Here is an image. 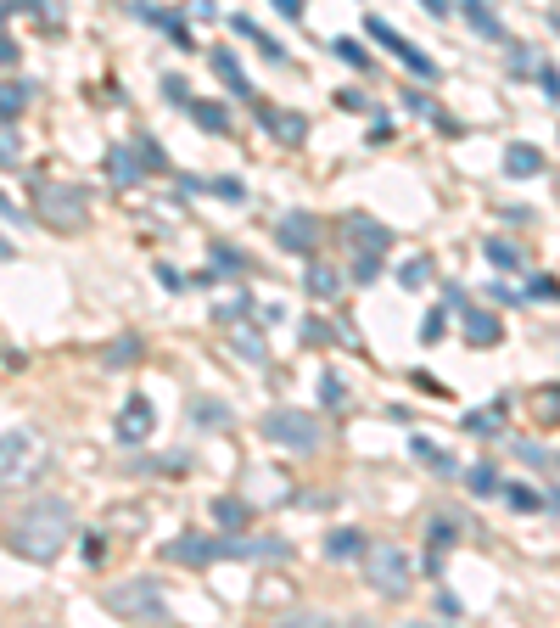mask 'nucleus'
Segmentation results:
<instances>
[{
    "instance_id": "37998d69",
    "label": "nucleus",
    "mask_w": 560,
    "mask_h": 628,
    "mask_svg": "<svg viewBox=\"0 0 560 628\" xmlns=\"http://www.w3.org/2000/svg\"><path fill=\"white\" fill-rule=\"evenodd\" d=\"M538 79H544V96L560 101V73H555V68H538Z\"/></svg>"
},
{
    "instance_id": "6e6552de",
    "label": "nucleus",
    "mask_w": 560,
    "mask_h": 628,
    "mask_svg": "<svg viewBox=\"0 0 560 628\" xmlns=\"http://www.w3.org/2000/svg\"><path fill=\"white\" fill-rule=\"evenodd\" d=\"M364 34H370V40H381V45H387V51H392V57H404L409 68L420 73V79H437V62L426 57V51H415V45H409V40H404V34H398V29H387L381 17H364Z\"/></svg>"
},
{
    "instance_id": "aec40b11",
    "label": "nucleus",
    "mask_w": 560,
    "mask_h": 628,
    "mask_svg": "<svg viewBox=\"0 0 560 628\" xmlns=\"http://www.w3.org/2000/svg\"><path fill=\"white\" fill-rule=\"evenodd\" d=\"M230 348H236V359H247V365H269V343H264V331L236 326V331H230Z\"/></svg>"
},
{
    "instance_id": "5701e85b",
    "label": "nucleus",
    "mask_w": 560,
    "mask_h": 628,
    "mask_svg": "<svg viewBox=\"0 0 560 628\" xmlns=\"http://www.w3.org/2000/svg\"><path fill=\"white\" fill-rule=\"evenodd\" d=\"M191 118L202 129H213V135H230V113H224L219 101H191Z\"/></svg>"
},
{
    "instance_id": "4be33fe9",
    "label": "nucleus",
    "mask_w": 560,
    "mask_h": 628,
    "mask_svg": "<svg viewBox=\"0 0 560 628\" xmlns=\"http://www.w3.org/2000/svg\"><path fill=\"white\" fill-rule=\"evenodd\" d=\"M213 68H219V79H224V85H230V96H252L247 73L236 68V57H230V51H224V45H219V51H213Z\"/></svg>"
},
{
    "instance_id": "0eeeda50",
    "label": "nucleus",
    "mask_w": 560,
    "mask_h": 628,
    "mask_svg": "<svg viewBox=\"0 0 560 628\" xmlns=\"http://www.w3.org/2000/svg\"><path fill=\"white\" fill-rule=\"evenodd\" d=\"M152 432H157V410H152V399H146V393H129L124 410H118V421H112V438L135 449V443H146Z\"/></svg>"
},
{
    "instance_id": "79ce46f5",
    "label": "nucleus",
    "mask_w": 560,
    "mask_h": 628,
    "mask_svg": "<svg viewBox=\"0 0 560 628\" xmlns=\"http://www.w3.org/2000/svg\"><path fill=\"white\" fill-rule=\"evenodd\" d=\"M527 292H532V298H560V286H555V281H549V275H538V281H532V286H527Z\"/></svg>"
},
{
    "instance_id": "9b49d317",
    "label": "nucleus",
    "mask_w": 560,
    "mask_h": 628,
    "mask_svg": "<svg viewBox=\"0 0 560 628\" xmlns=\"http://www.w3.org/2000/svg\"><path fill=\"white\" fill-rule=\"evenodd\" d=\"M168 561H185V567H208V561L224 556V539H202V533H185V539L163 544Z\"/></svg>"
},
{
    "instance_id": "cd10ccee",
    "label": "nucleus",
    "mask_w": 560,
    "mask_h": 628,
    "mask_svg": "<svg viewBox=\"0 0 560 628\" xmlns=\"http://www.w3.org/2000/svg\"><path fill=\"white\" fill-rule=\"evenodd\" d=\"M320 399H325V410H348V382L336 371H325L320 376Z\"/></svg>"
},
{
    "instance_id": "7c9ffc66",
    "label": "nucleus",
    "mask_w": 560,
    "mask_h": 628,
    "mask_svg": "<svg viewBox=\"0 0 560 628\" xmlns=\"http://www.w3.org/2000/svg\"><path fill=\"white\" fill-rule=\"evenodd\" d=\"M488 258L499 264V270H521V264H527V258L516 253V247L504 242V236H493V242H488Z\"/></svg>"
},
{
    "instance_id": "b1692460",
    "label": "nucleus",
    "mask_w": 560,
    "mask_h": 628,
    "mask_svg": "<svg viewBox=\"0 0 560 628\" xmlns=\"http://www.w3.org/2000/svg\"><path fill=\"white\" fill-rule=\"evenodd\" d=\"M28 107V85L23 79H6V90H0V113H6V124H17Z\"/></svg>"
},
{
    "instance_id": "c756f323",
    "label": "nucleus",
    "mask_w": 560,
    "mask_h": 628,
    "mask_svg": "<svg viewBox=\"0 0 560 628\" xmlns=\"http://www.w3.org/2000/svg\"><path fill=\"white\" fill-rule=\"evenodd\" d=\"M532 410H538V421L555 427L560 421V387H538V393H532Z\"/></svg>"
},
{
    "instance_id": "1a4fd4ad",
    "label": "nucleus",
    "mask_w": 560,
    "mask_h": 628,
    "mask_svg": "<svg viewBox=\"0 0 560 628\" xmlns=\"http://www.w3.org/2000/svg\"><path fill=\"white\" fill-rule=\"evenodd\" d=\"M258 124H264L280 146H303V135H308V118L286 113V107H275V101H258Z\"/></svg>"
},
{
    "instance_id": "2eb2a0df",
    "label": "nucleus",
    "mask_w": 560,
    "mask_h": 628,
    "mask_svg": "<svg viewBox=\"0 0 560 628\" xmlns=\"http://www.w3.org/2000/svg\"><path fill=\"white\" fill-rule=\"evenodd\" d=\"M140 169H146V157L129 152V146H112L107 152V174H112V186H135Z\"/></svg>"
},
{
    "instance_id": "f257e3e1",
    "label": "nucleus",
    "mask_w": 560,
    "mask_h": 628,
    "mask_svg": "<svg viewBox=\"0 0 560 628\" xmlns=\"http://www.w3.org/2000/svg\"><path fill=\"white\" fill-rule=\"evenodd\" d=\"M68 539H73V511L62 500L28 505L23 516H12V528H6V550L23 561H56L68 550Z\"/></svg>"
},
{
    "instance_id": "f3484780",
    "label": "nucleus",
    "mask_w": 560,
    "mask_h": 628,
    "mask_svg": "<svg viewBox=\"0 0 560 628\" xmlns=\"http://www.w3.org/2000/svg\"><path fill=\"white\" fill-rule=\"evenodd\" d=\"M342 286H348L342 270H331V264H308V292H314L320 303H336L342 298Z\"/></svg>"
},
{
    "instance_id": "bb28decb",
    "label": "nucleus",
    "mask_w": 560,
    "mask_h": 628,
    "mask_svg": "<svg viewBox=\"0 0 560 628\" xmlns=\"http://www.w3.org/2000/svg\"><path fill=\"white\" fill-rule=\"evenodd\" d=\"M409 449H415V460H426L432 471H454V460L437 449V438H409Z\"/></svg>"
},
{
    "instance_id": "a878e982",
    "label": "nucleus",
    "mask_w": 560,
    "mask_h": 628,
    "mask_svg": "<svg viewBox=\"0 0 560 628\" xmlns=\"http://www.w3.org/2000/svg\"><path fill=\"white\" fill-rule=\"evenodd\" d=\"M465 483H471V494H482V500H488V494H499V471H493L488 460H476V466L465 471Z\"/></svg>"
},
{
    "instance_id": "f704fd0d",
    "label": "nucleus",
    "mask_w": 560,
    "mask_h": 628,
    "mask_svg": "<svg viewBox=\"0 0 560 628\" xmlns=\"http://www.w3.org/2000/svg\"><path fill=\"white\" fill-rule=\"evenodd\" d=\"M0 157H6V169H17V157H23V146H17V124L0 129Z\"/></svg>"
},
{
    "instance_id": "ddd939ff",
    "label": "nucleus",
    "mask_w": 560,
    "mask_h": 628,
    "mask_svg": "<svg viewBox=\"0 0 560 628\" xmlns=\"http://www.w3.org/2000/svg\"><path fill=\"white\" fill-rule=\"evenodd\" d=\"M460 314H465V343L471 348H493L504 337L499 314H488V309H460Z\"/></svg>"
},
{
    "instance_id": "49530a36",
    "label": "nucleus",
    "mask_w": 560,
    "mask_h": 628,
    "mask_svg": "<svg viewBox=\"0 0 560 628\" xmlns=\"http://www.w3.org/2000/svg\"><path fill=\"white\" fill-rule=\"evenodd\" d=\"M420 6H426L432 17H443V12H448V0H420Z\"/></svg>"
},
{
    "instance_id": "e433bc0d",
    "label": "nucleus",
    "mask_w": 560,
    "mask_h": 628,
    "mask_svg": "<svg viewBox=\"0 0 560 628\" xmlns=\"http://www.w3.org/2000/svg\"><path fill=\"white\" fill-rule=\"evenodd\" d=\"M381 275V253H359L353 258V281H376Z\"/></svg>"
},
{
    "instance_id": "20e7f679",
    "label": "nucleus",
    "mask_w": 560,
    "mask_h": 628,
    "mask_svg": "<svg viewBox=\"0 0 560 628\" xmlns=\"http://www.w3.org/2000/svg\"><path fill=\"white\" fill-rule=\"evenodd\" d=\"M107 606L129 623H163L168 617V600L157 589V578H124V584L107 589Z\"/></svg>"
},
{
    "instance_id": "f8f14e48",
    "label": "nucleus",
    "mask_w": 560,
    "mask_h": 628,
    "mask_svg": "<svg viewBox=\"0 0 560 628\" xmlns=\"http://www.w3.org/2000/svg\"><path fill=\"white\" fill-rule=\"evenodd\" d=\"M280 247H292V253H314V247H320V225H314V214H286L280 219Z\"/></svg>"
},
{
    "instance_id": "a18cd8bd",
    "label": "nucleus",
    "mask_w": 560,
    "mask_h": 628,
    "mask_svg": "<svg viewBox=\"0 0 560 628\" xmlns=\"http://www.w3.org/2000/svg\"><path fill=\"white\" fill-rule=\"evenodd\" d=\"M275 12H280V17H292V23H297V17H303V0H275Z\"/></svg>"
},
{
    "instance_id": "de8ad7c7",
    "label": "nucleus",
    "mask_w": 560,
    "mask_h": 628,
    "mask_svg": "<svg viewBox=\"0 0 560 628\" xmlns=\"http://www.w3.org/2000/svg\"><path fill=\"white\" fill-rule=\"evenodd\" d=\"M12 6H17V0H6V12H12ZM23 6H34V12H40V6H45V0H23Z\"/></svg>"
},
{
    "instance_id": "423d86ee",
    "label": "nucleus",
    "mask_w": 560,
    "mask_h": 628,
    "mask_svg": "<svg viewBox=\"0 0 560 628\" xmlns=\"http://www.w3.org/2000/svg\"><path fill=\"white\" fill-rule=\"evenodd\" d=\"M40 219L51 230H84L90 197H84L79 186H40Z\"/></svg>"
},
{
    "instance_id": "393cba45",
    "label": "nucleus",
    "mask_w": 560,
    "mask_h": 628,
    "mask_svg": "<svg viewBox=\"0 0 560 628\" xmlns=\"http://www.w3.org/2000/svg\"><path fill=\"white\" fill-rule=\"evenodd\" d=\"M135 359H140V343H135V337H124V343H112L107 354H101V365H107V371H129Z\"/></svg>"
},
{
    "instance_id": "dca6fc26",
    "label": "nucleus",
    "mask_w": 560,
    "mask_h": 628,
    "mask_svg": "<svg viewBox=\"0 0 560 628\" xmlns=\"http://www.w3.org/2000/svg\"><path fill=\"white\" fill-rule=\"evenodd\" d=\"M504 169L516 174V180H538V174H544V152L527 146V141H516L510 152H504Z\"/></svg>"
},
{
    "instance_id": "a19ab883",
    "label": "nucleus",
    "mask_w": 560,
    "mask_h": 628,
    "mask_svg": "<svg viewBox=\"0 0 560 628\" xmlns=\"http://www.w3.org/2000/svg\"><path fill=\"white\" fill-rule=\"evenodd\" d=\"M392 141V118H376V124H370V146H387Z\"/></svg>"
},
{
    "instance_id": "c03bdc74",
    "label": "nucleus",
    "mask_w": 560,
    "mask_h": 628,
    "mask_svg": "<svg viewBox=\"0 0 560 628\" xmlns=\"http://www.w3.org/2000/svg\"><path fill=\"white\" fill-rule=\"evenodd\" d=\"M163 90H168V101H185V79H180V73H168Z\"/></svg>"
},
{
    "instance_id": "412c9836",
    "label": "nucleus",
    "mask_w": 560,
    "mask_h": 628,
    "mask_svg": "<svg viewBox=\"0 0 560 628\" xmlns=\"http://www.w3.org/2000/svg\"><path fill=\"white\" fill-rule=\"evenodd\" d=\"M230 29H236V34H241V40H252V45H258V51H264V57H269V62H286V51H280V40H269V34H264V29H258V23H252V17H247V12H236V17H230Z\"/></svg>"
},
{
    "instance_id": "4c0bfd02",
    "label": "nucleus",
    "mask_w": 560,
    "mask_h": 628,
    "mask_svg": "<svg viewBox=\"0 0 560 628\" xmlns=\"http://www.w3.org/2000/svg\"><path fill=\"white\" fill-rule=\"evenodd\" d=\"M331 51H336V57H342V62H348V68H364V62H370V57H364V51H359V45H353V40H342V34H336V40H331Z\"/></svg>"
},
{
    "instance_id": "72a5a7b5",
    "label": "nucleus",
    "mask_w": 560,
    "mask_h": 628,
    "mask_svg": "<svg viewBox=\"0 0 560 628\" xmlns=\"http://www.w3.org/2000/svg\"><path fill=\"white\" fill-rule=\"evenodd\" d=\"M426 533H432L437 550H448V544L460 539V533H454V516H432V528H426Z\"/></svg>"
},
{
    "instance_id": "9d476101",
    "label": "nucleus",
    "mask_w": 560,
    "mask_h": 628,
    "mask_svg": "<svg viewBox=\"0 0 560 628\" xmlns=\"http://www.w3.org/2000/svg\"><path fill=\"white\" fill-rule=\"evenodd\" d=\"M342 236H348L359 253H387L392 247V230L381 225V219H370V214H348L342 219Z\"/></svg>"
},
{
    "instance_id": "473e14b6",
    "label": "nucleus",
    "mask_w": 560,
    "mask_h": 628,
    "mask_svg": "<svg viewBox=\"0 0 560 628\" xmlns=\"http://www.w3.org/2000/svg\"><path fill=\"white\" fill-rule=\"evenodd\" d=\"M135 152H140V157H146V169H152V174H163V169H168V157H163V146H157V141H146V135H140V141H135Z\"/></svg>"
},
{
    "instance_id": "6ab92c4d",
    "label": "nucleus",
    "mask_w": 560,
    "mask_h": 628,
    "mask_svg": "<svg viewBox=\"0 0 560 628\" xmlns=\"http://www.w3.org/2000/svg\"><path fill=\"white\" fill-rule=\"evenodd\" d=\"M460 12H465V23H471L482 40H504V23L493 17V6L488 0H460Z\"/></svg>"
},
{
    "instance_id": "39448f33",
    "label": "nucleus",
    "mask_w": 560,
    "mask_h": 628,
    "mask_svg": "<svg viewBox=\"0 0 560 628\" xmlns=\"http://www.w3.org/2000/svg\"><path fill=\"white\" fill-rule=\"evenodd\" d=\"M264 438L280 443V449H292V455H314L325 443V427H320V415H308V410H269Z\"/></svg>"
},
{
    "instance_id": "7ed1b4c3",
    "label": "nucleus",
    "mask_w": 560,
    "mask_h": 628,
    "mask_svg": "<svg viewBox=\"0 0 560 628\" xmlns=\"http://www.w3.org/2000/svg\"><path fill=\"white\" fill-rule=\"evenodd\" d=\"M364 572H370V589L381 600H404L415 589V567H409V556L398 544H370L364 550Z\"/></svg>"
},
{
    "instance_id": "ea45409f",
    "label": "nucleus",
    "mask_w": 560,
    "mask_h": 628,
    "mask_svg": "<svg viewBox=\"0 0 560 628\" xmlns=\"http://www.w3.org/2000/svg\"><path fill=\"white\" fill-rule=\"evenodd\" d=\"M437 337H443V314H426L420 320V343H437Z\"/></svg>"
},
{
    "instance_id": "f03ea898",
    "label": "nucleus",
    "mask_w": 560,
    "mask_h": 628,
    "mask_svg": "<svg viewBox=\"0 0 560 628\" xmlns=\"http://www.w3.org/2000/svg\"><path fill=\"white\" fill-rule=\"evenodd\" d=\"M45 466H51V443H45V432L6 427V438H0V483L28 488V483H40L45 477Z\"/></svg>"
},
{
    "instance_id": "c9c22d12",
    "label": "nucleus",
    "mask_w": 560,
    "mask_h": 628,
    "mask_svg": "<svg viewBox=\"0 0 560 628\" xmlns=\"http://www.w3.org/2000/svg\"><path fill=\"white\" fill-rule=\"evenodd\" d=\"M213 258H219V275H241V270H247V258H241L236 247H213Z\"/></svg>"
},
{
    "instance_id": "c85d7f7f",
    "label": "nucleus",
    "mask_w": 560,
    "mask_h": 628,
    "mask_svg": "<svg viewBox=\"0 0 560 628\" xmlns=\"http://www.w3.org/2000/svg\"><path fill=\"white\" fill-rule=\"evenodd\" d=\"M426 281H432V258H409L404 270H398V286H409V292H420Z\"/></svg>"
},
{
    "instance_id": "58836bf2",
    "label": "nucleus",
    "mask_w": 560,
    "mask_h": 628,
    "mask_svg": "<svg viewBox=\"0 0 560 628\" xmlns=\"http://www.w3.org/2000/svg\"><path fill=\"white\" fill-rule=\"evenodd\" d=\"M191 421L196 427H224V410L219 404H191Z\"/></svg>"
},
{
    "instance_id": "4468645a",
    "label": "nucleus",
    "mask_w": 560,
    "mask_h": 628,
    "mask_svg": "<svg viewBox=\"0 0 560 628\" xmlns=\"http://www.w3.org/2000/svg\"><path fill=\"white\" fill-rule=\"evenodd\" d=\"M213 522H219L224 533H247V522H252V500L219 494V500H213Z\"/></svg>"
},
{
    "instance_id": "2f4dec72",
    "label": "nucleus",
    "mask_w": 560,
    "mask_h": 628,
    "mask_svg": "<svg viewBox=\"0 0 560 628\" xmlns=\"http://www.w3.org/2000/svg\"><path fill=\"white\" fill-rule=\"evenodd\" d=\"M504 500H510V511H538V505H544L527 483H504Z\"/></svg>"
},
{
    "instance_id": "a211bd4d",
    "label": "nucleus",
    "mask_w": 560,
    "mask_h": 628,
    "mask_svg": "<svg viewBox=\"0 0 560 628\" xmlns=\"http://www.w3.org/2000/svg\"><path fill=\"white\" fill-rule=\"evenodd\" d=\"M370 550V539H364L359 528H336V533H325V556L331 561H353V556H364Z\"/></svg>"
}]
</instances>
